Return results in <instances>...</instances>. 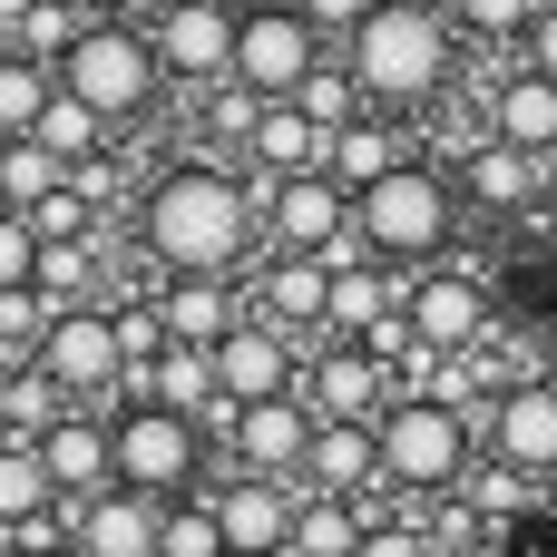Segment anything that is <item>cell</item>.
<instances>
[{
  "label": "cell",
  "instance_id": "1",
  "mask_svg": "<svg viewBox=\"0 0 557 557\" xmlns=\"http://www.w3.org/2000/svg\"><path fill=\"white\" fill-rule=\"evenodd\" d=\"M137 255L157 274H255L264 264V196L245 166H206V157H166L137 186Z\"/></svg>",
  "mask_w": 557,
  "mask_h": 557
},
{
  "label": "cell",
  "instance_id": "2",
  "mask_svg": "<svg viewBox=\"0 0 557 557\" xmlns=\"http://www.w3.org/2000/svg\"><path fill=\"white\" fill-rule=\"evenodd\" d=\"M460 59H470V39H460V20H450V0H382L362 29H352V49H343V69L362 78V98H372V117H431L450 88H460Z\"/></svg>",
  "mask_w": 557,
  "mask_h": 557
},
{
  "label": "cell",
  "instance_id": "3",
  "mask_svg": "<svg viewBox=\"0 0 557 557\" xmlns=\"http://www.w3.org/2000/svg\"><path fill=\"white\" fill-rule=\"evenodd\" d=\"M460 225H470V206H460V186H450L441 157H411V166H392L382 186L352 196V235H362V255L392 264V274H431V264L470 255Z\"/></svg>",
  "mask_w": 557,
  "mask_h": 557
},
{
  "label": "cell",
  "instance_id": "4",
  "mask_svg": "<svg viewBox=\"0 0 557 557\" xmlns=\"http://www.w3.org/2000/svg\"><path fill=\"white\" fill-rule=\"evenodd\" d=\"M59 88L78 98V108H98L117 137H137L176 88H166V69H157V39H147V20H88L78 29V49L59 59Z\"/></svg>",
  "mask_w": 557,
  "mask_h": 557
},
{
  "label": "cell",
  "instance_id": "5",
  "mask_svg": "<svg viewBox=\"0 0 557 557\" xmlns=\"http://www.w3.org/2000/svg\"><path fill=\"white\" fill-rule=\"evenodd\" d=\"M480 460H490L480 421H460V411H441V401H421V392H401V401L382 411V470H392V490H401L411 509L460 499Z\"/></svg>",
  "mask_w": 557,
  "mask_h": 557
},
{
  "label": "cell",
  "instance_id": "6",
  "mask_svg": "<svg viewBox=\"0 0 557 557\" xmlns=\"http://www.w3.org/2000/svg\"><path fill=\"white\" fill-rule=\"evenodd\" d=\"M108 441H117V490H137V499H196L206 480H215V441L186 421V411H166V401H117L108 411Z\"/></svg>",
  "mask_w": 557,
  "mask_h": 557
},
{
  "label": "cell",
  "instance_id": "7",
  "mask_svg": "<svg viewBox=\"0 0 557 557\" xmlns=\"http://www.w3.org/2000/svg\"><path fill=\"white\" fill-rule=\"evenodd\" d=\"M39 372H49L78 411H117L137 362H127V333H117L108 304H59V323H49V343H39Z\"/></svg>",
  "mask_w": 557,
  "mask_h": 557
},
{
  "label": "cell",
  "instance_id": "8",
  "mask_svg": "<svg viewBox=\"0 0 557 557\" xmlns=\"http://www.w3.org/2000/svg\"><path fill=\"white\" fill-rule=\"evenodd\" d=\"M323 59H333V39L304 20V0H245V20H235V78L255 98H294Z\"/></svg>",
  "mask_w": 557,
  "mask_h": 557
},
{
  "label": "cell",
  "instance_id": "9",
  "mask_svg": "<svg viewBox=\"0 0 557 557\" xmlns=\"http://www.w3.org/2000/svg\"><path fill=\"white\" fill-rule=\"evenodd\" d=\"M411 333L431 343V352H480V343H499V284L480 274V255H450V264H431V274H411Z\"/></svg>",
  "mask_w": 557,
  "mask_h": 557
},
{
  "label": "cell",
  "instance_id": "10",
  "mask_svg": "<svg viewBox=\"0 0 557 557\" xmlns=\"http://www.w3.org/2000/svg\"><path fill=\"white\" fill-rule=\"evenodd\" d=\"M235 20H245V0H166V10L147 20L157 69H166L176 98H206V88L235 78Z\"/></svg>",
  "mask_w": 557,
  "mask_h": 557
},
{
  "label": "cell",
  "instance_id": "11",
  "mask_svg": "<svg viewBox=\"0 0 557 557\" xmlns=\"http://www.w3.org/2000/svg\"><path fill=\"white\" fill-rule=\"evenodd\" d=\"M333 255H264L255 274H245V304H255V323H274V333H294V343H333Z\"/></svg>",
  "mask_w": 557,
  "mask_h": 557
},
{
  "label": "cell",
  "instance_id": "12",
  "mask_svg": "<svg viewBox=\"0 0 557 557\" xmlns=\"http://www.w3.org/2000/svg\"><path fill=\"white\" fill-rule=\"evenodd\" d=\"M313 431H323V411H313L304 392H284V401H245V411H235V431H225L215 450H225V470H255V480H294V490H304Z\"/></svg>",
  "mask_w": 557,
  "mask_h": 557
},
{
  "label": "cell",
  "instance_id": "13",
  "mask_svg": "<svg viewBox=\"0 0 557 557\" xmlns=\"http://www.w3.org/2000/svg\"><path fill=\"white\" fill-rule=\"evenodd\" d=\"M450 186H460L470 225H509V215H529V206H548V196H557V166H548V157H529V147H509V137H480V147L450 166Z\"/></svg>",
  "mask_w": 557,
  "mask_h": 557
},
{
  "label": "cell",
  "instance_id": "14",
  "mask_svg": "<svg viewBox=\"0 0 557 557\" xmlns=\"http://www.w3.org/2000/svg\"><path fill=\"white\" fill-rule=\"evenodd\" d=\"M206 509H215V529H225V548H235V557H274L284 539H294L304 490H294V480H255V470H225V460H215Z\"/></svg>",
  "mask_w": 557,
  "mask_h": 557
},
{
  "label": "cell",
  "instance_id": "15",
  "mask_svg": "<svg viewBox=\"0 0 557 557\" xmlns=\"http://www.w3.org/2000/svg\"><path fill=\"white\" fill-rule=\"evenodd\" d=\"M255 196H264V255H333L352 235V186L333 176H284Z\"/></svg>",
  "mask_w": 557,
  "mask_h": 557
},
{
  "label": "cell",
  "instance_id": "16",
  "mask_svg": "<svg viewBox=\"0 0 557 557\" xmlns=\"http://www.w3.org/2000/svg\"><path fill=\"white\" fill-rule=\"evenodd\" d=\"M480 441H490V460H509V470H529L539 490H557V372L509 382L499 411L480 421Z\"/></svg>",
  "mask_w": 557,
  "mask_h": 557
},
{
  "label": "cell",
  "instance_id": "17",
  "mask_svg": "<svg viewBox=\"0 0 557 557\" xmlns=\"http://www.w3.org/2000/svg\"><path fill=\"white\" fill-rule=\"evenodd\" d=\"M215 382H225L235 401H284V392L313 382V343H294V333H274V323L245 313V323L215 343Z\"/></svg>",
  "mask_w": 557,
  "mask_h": 557
},
{
  "label": "cell",
  "instance_id": "18",
  "mask_svg": "<svg viewBox=\"0 0 557 557\" xmlns=\"http://www.w3.org/2000/svg\"><path fill=\"white\" fill-rule=\"evenodd\" d=\"M304 401H313L323 421H382V411L401 401V372H392L372 343H313V382H304Z\"/></svg>",
  "mask_w": 557,
  "mask_h": 557
},
{
  "label": "cell",
  "instance_id": "19",
  "mask_svg": "<svg viewBox=\"0 0 557 557\" xmlns=\"http://www.w3.org/2000/svg\"><path fill=\"white\" fill-rule=\"evenodd\" d=\"M157 313H166V333H176V343L215 352L255 304H245V284H235V274H157Z\"/></svg>",
  "mask_w": 557,
  "mask_h": 557
},
{
  "label": "cell",
  "instance_id": "20",
  "mask_svg": "<svg viewBox=\"0 0 557 557\" xmlns=\"http://www.w3.org/2000/svg\"><path fill=\"white\" fill-rule=\"evenodd\" d=\"M39 460H49V480H59V499H69V509H88L98 490H117V441H108V411H69V421L39 441Z\"/></svg>",
  "mask_w": 557,
  "mask_h": 557
},
{
  "label": "cell",
  "instance_id": "21",
  "mask_svg": "<svg viewBox=\"0 0 557 557\" xmlns=\"http://www.w3.org/2000/svg\"><path fill=\"white\" fill-rule=\"evenodd\" d=\"M323 157H333V137L294 108V98H274L264 117H255V137H245V176L255 186H284V176H323Z\"/></svg>",
  "mask_w": 557,
  "mask_h": 557
},
{
  "label": "cell",
  "instance_id": "22",
  "mask_svg": "<svg viewBox=\"0 0 557 557\" xmlns=\"http://www.w3.org/2000/svg\"><path fill=\"white\" fill-rule=\"evenodd\" d=\"M480 117H490V137H509V147H529V157L557 166V78H539L529 59L490 78V108Z\"/></svg>",
  "mask_w": 557,
  "mask_h": 557
},
{
  "label": "cell",
  "instance_id": "23",
  "mask_svg": "<svg viewBox=\"0 0 557 557\" xmlns=\"http://www.w3.org/2000/svg\"><path fill=\"white\" fill-rule=\"evenodd\" d=\"M69 529H78V557H157L166 509H157V499H137V490H98Z\"/></svg>",
  "mask_w": 557,
  "mask_h": 557
},
{
  "label": "cell",
  "instance_id": "24",
  "mask_svg": "<svg viewBox=\"0 0 557 557\" xmlns=\"http://www.w3.org/2000/svg\"><path fill=\"white\" fill-rule=\"evenodd\" d=\"M411 157H431V147H411V127L401 117H352V127H333V157H323V176L333 186H382L392 166H411Z\"/></svg>",
  "mask_w": 557,
  "mask_h": 557
},
{
  "label": "cell",
  "instance_id": "25",
  "mask_svg": "<svg viewBox=\"0 0 557 557\" xmlns=\"http://www.w3.org/2000/svg\"><path fill=\"white\" fill-rule=\"evenodd\" d=\"M401 304H411V274H392V264H343V274H333V343H372Z\"/></svg>",
  "mask_w": 557,
  "mask_h": 557
},
{
  "label": "cell",
  "instance_id": "26",
  "mask_svg": "<svg viewBox=\"0 0 557 557\" xmlns=\"http://www.w3.org/2000/svg\"><path fill=\"white\" fill-rule=\"evenodd\" d=\"M49 509H69V499H59V480H49L39 441H10V431H0V539H10V529H29V519H49Z\"/></svg>",
  "mask_w": 557,
  "mask_h": 557
},
{
  "label": "cell",
  "instance_id": "27",
  "mask_svg": "<svg viewBox=\"0 0 557 557\" xmlns=\"http://www.w3.org/2000/svg\"><path fill=\"white\" fill-rule=\"evenodd\" d=\"M69 411H78V401H69L39 362H10V372H0V431H10V441H49Z\"/></svg>",
  "mask_w": 557,
  "mask_h": 557
},
{
  "label": "cell",
  "instance_id": "28",
  "mask_svg": "<svg viewBox=\"0 0 557 557\" xmlns=\"http://www.w3.org/2000/svg\"><path fill=\"white\" fill-rule=\"evenodd\" d=\"M49 98H59V69L29 59V49H0V147H10V137H39Z\"/></svg>",
  "mask_w": 557,
  "mask_h": 557
},
{
  "label": "cell",
  "instance_id": "29",
  "mask_svg": "<svg viewBox=\"0 0 557 557\" xmlns=\"http://www.w3.org/2000/svg\"><path fill=\"white\" fill-rule=\"evenodd\" d=\"M39 147H49V157H59L69 176H78V166H98V157L117 147V127H108L98 108H78V98L59 88V98H49V117H39Z\"/></svg>",
  "mask_w": 557,
  "mask_h": 557
},
{
  "label": "cell",
  "instance_id": "30",
  "mask_svg": "<svg viewBox=\"0 0 557 557\" xmlns=\"http://www.w3.org/2000/svg\"><path fill=\"white\" fill-rule=\"evenodd\" d=\"M274 557H362V509H352V499H313V490H304L294 539H284Z\"/></svg>",
  "mask_w": 557,
  "mask_h": 557
},
{
  "label": "cell",
  "instance_id": "31",
  "mask_svg": "<svg viewBox=\"0 0 557 557\" xmlns=\"http://www.w3.org/2000/svg\"><path fill=\"white\" fill-rule=\"evenodd\" d=\"M59 186H69V166H59V157H49L39 137H10V147H0V206L39 215V206H49Z\"/></svg>",
  "mask_w": 557,
  "mask_h": 557
},
{
  "label": "cell",
  "instance_id": "32",
  "mask_svg": "<svg viewBox=\"0 0 557 557\" xmlns=\"http://www.w3.org/2000/svg\"><path fill=\"white\" fill-rule=\"evenodd\" d=\"M294 108H304V117H313L323 137H333V127H352V117H372V98H362V78L343 69V49H333V59H323V69H313V78L294 88Z\"/></svg>",
  "mask_w": 557,
  "mask_h": 557
},
{
  "label": "cell",
  "instance_id": "33",
  "mask_svg": "<svg viewBox=\"0 0 557 557\" xmlns=\"http://www.w3.org/2000/svg\"><path fill=\"white\" fill-rule=\"evenodd\" d=\"M88 20H108V10H98V0H39V10L10 29V49H29V59H49V69H59V59L78 49V29H88Z\"/></svg>",
  "mask_w": 557,
  "mask_h": 557
},
{
  "label": "cell",
  "instance_id": "34",
  "mask_svg": "<svg viewBox=\"0 0 557 557\" xmlns=\"http://www.w3.org/2000/svg\"><path fill=\"white\" fill-rule=\"evenodd\" d=\"M539 10H548V0H450V20H460L470 49H529Z\"/></svg>",
  "mask_w": 557,
  "mask_h": 557
},
{
  "label": "cell",
  "instance_id": "35",
  "mask_svg": "<svg viewBox=\"0 0 557 557\" xmlns=\"http://www.w3.org/2000/svg\"><path fill=\"white\" fill-rule=\"evenodd\" d=\"M157 557H235V548H225V529H215V509H206V490H196V499H166Z\"/></svg>",
  "mask_w": 557,
  "mask_h": 557
},
{
  "label": "cell",
  "instance_id": "36",
  "mask_svg": "<svg viewBox=\"0 0 557 557\" xmlns=\"http://www.w3.org/2000/svg\"><path fill=\"white\" fill-rule=\"evenodd\" d=\"M460 499H470V509H480V519H490V529H499V519H519V509H529V499H539V480H529V470H509V460H480V470H470V490H460Z\"/></svg>",
  "mask_w": 557,
  "mask_h": 557
},
{
  "label": "cell",
  "instance_id": "37",
  "mask_svg": "<svg viewBox=\"0 0 557 557\" xmlns=\"http://www.w3.org/2000/svg\"><path fill=\"white\" fill-rule=\"evenodd\" d=\"M39 255H49V235L20 206H0V294H39Z\"/></svg>",
  "mask_w": 557,
  "mask_h": 557
},
{
  "label": "cell",
  "instance_id": "38",
  "mask_svg": "<svg viewBox=\"0 0 557 557\" xmlns=\"http://www.w3.org/2000/svg\"><path fill=\"white\" fill-rule=\"evenodd\" d=\"M362 557H441V539H431V519H421V509H401V519L362 529Z\"/></svg>",
  "mask_w": 557,
  "mask_h": 557
},
{
  "label": "cell",
  "instance_id": "39",
  "mask_svg": "<svg viewBox=\"0 0 557 557\" xmlns=\"http://www.w3.org/2000/svg\"><path fill=\"white\" fill-rule=\"evenodd\" d=\"M372 10H382V0H304V20H313V29L333 39V49H352V29H362Z\"/></svg>",
  "mask_w": 557,
  "mask_h": 557
},
{
  "label": "cell",
  "instance_id": "40",
  "mask_svg": "<svg viewBox=\"0 0 557 557\" xmlns=\"http://www.w3.org/2000/svg\"><path fill=\"white\" fill-rule=\"evenodd\" d=\"M519 59H529L539 78H557V0L539 10V29H529V49H519Z\"/></svg>",
  "mask_w": 557,
  "mask_h": 557
},
{
  "label": "cell",
  "instance_id": "41",
  "mask_svg": "<svg viewBox=\"0 0 557 557\" xmlns=\"http://www.w3.org/2000/svg\"><path fill=\"white\" fill-rule=\"evenodd\" d=\"M98 10H108V20H157L166 0H98Z\"/></svg>",
  "mask_w": 557,
  "mask_h": 557
},
{
  "label": "cell",
  "instance_id": "42",
  "mask_svg": "<svg viewBox=\"0 0 557 557\" xmlns=\"http://www.w3.org/2000/svg\"><path fill=\"white\" fill-rule=\"evenodd\" d=\"M29 10H39V0H0V29H20V20H29Z\"/></svg>",
  "mask_w": 557,
  "mask_h": 557
},
{
  "label": "cell",
  "instance_id": "43",
  "mask_svg": "<svg viewBox=\"0 0 557 557\" xmlns=\"http://www.w3.org/2000/svg\"><path fill=\"white\" fill-rule=\"evenodd\" d=\"M39 557H78V539H69V548H39Z\"/></svg>",
  "mask_w": 557,
  "mask_h": 557
},
{
  "label": "cell",
  "instance_id": "44",
  "mask_svg": "<svg viewBox=\"0 0 557 557\" xmlns=\"http://www.w3.org/2000/svg\"><path fill=\"white\" fill-rule=\"evenodd\" d=\"M0 372H10V352H0Z\"/></svg>",
  "mask_w": 557,
  "mask_h": 557
},
{
  "label": "cell",
  "instance_id": "45",
  "mask_svg": "<svg viewBox=\"0 0 557 557\" xmlns=\"http://www.w3.org/2000/svg\"><path fill=\"white\" fill-rule=\"evenodd\" d=\"M0 49H10V29H0Z\"/></svg>",
  "mask_w": 557,
  "mask_h": 557
},
{
  "label": "cell",
  "instance_id": "46",
  "mask_svg": "<svg viewBox=\"0 0 557 557\" xmlns=\"http://www.w3.org/2000/svg\"><path fill=\"white\" fill-rule=\"evenodd\" d=\"M0 557H10V539H0Z\"/></svg>",
  "mask_w": 557,
  "mask_h": 557
}]
</instances>
